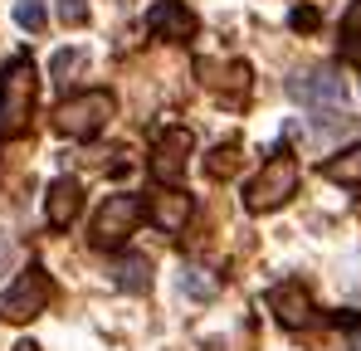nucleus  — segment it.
<instances>
[{"instance_id": "nucleus-1", "label": "nucleus", "mask_w": 361, "mask_h": 351, "mask_svg": "<svg viewBox=\"0 0 361 351\" xmlns=\"http://www.w3.org/2000/svg\"><path fill=\"white\" fill-rule=\"evenodd\" d=\"M35 93H39L35 63L20 54L5 73H0V137H25V132H30Z\"/></svg>"}, {"instance_id": "nucleus-2", "label": "nucleus", "mask_w": 361, "mask_h": 351, "mask_svg": "<svg viewBox=\"0 0 361 351\" xmlns=\"http://www.w3.org/2000/svg\"><path fill=\"white\" fill-rule=\"evenodd\" d=\"M293 190H298V161L288 156V147H279V152L264 161V171L244 185V210L269 215V210H279Z\"/></svg>"}, {"instance_id": "nucleus-3", "label": "nucleus", "mask_w": 361, "mask_h": 351, "mask_svg": "<svg viewBox=\"0 0 361 351\" xmlns=\"http://www.w3.org/2000/svg\"><path fill=\"white\" fill-rule=\"evenodd\" d=\"M113 93H103V88H93V93H78V98H68L54 108V127H59L63 137H78V142H88V137H98L103 127H108V117H113Z\"/></svg>"}, {"instance_id": "nucleus-4", "label": "nucleus", "mask_w": 361, "mask_h": 351, "mask_svg": "<svg viewBox=\"0 0 361 351\" xmlns=\"http://www.w3.org/2000/svg\"><path fill=\"white\" fill-rule=\"evenodd\" d=\"M49 297H54L49 273H44L39 264H30V269L5 288V297H0V322H30V317H39V312L49 307Z\"/></svg>"}, {"instance_id": "nucleus-5", "label": "nucleus", "mask_w": 361, "mask_h": 351, "mask_svg": "<svg viewBox=\"0 0 361 351\" xmlns=\"http://www.w3.org/2000/svg\"><path fill=\"white\" fill-rule=\"evenodd\" d=\"M142 200L137 195H108L103 200V210L93 215V230H88V239H93V249H122L127 239H132V230L142 225Z\"/></svg>"}, {"instance_id": "nucleus-6", "label": "nucleus", "mask_w": 361, "mask_h": 351, "mask_svg": "<svg viewBox=\"0 0 361 351\" xmlns=\"http://www.w3.org/2000/svg\"><path fill=\"white\" fill-rule=\"evenodd\" d=\"M288 98L307 103L312 113H347V83L337 68H307L298 78H288Z\"/></svg>"}, {"instance_id": "nucleus-7", "label": "nucleus", "mask_w": 361, "mask_h": 351, "mask_svg": "<svg viewBox=\"0 0 361 351\" xmlns=\"http://www.w3.org/2000/svg\"><path fill=\"white\" fill-rule=\"evenodd\" d=\"M190 147H195V137H190L185 127H166V132L157 137V147H152V176H157L161 185H176L180 176H185Z\"/></svg>"}, {"instance_id": "nucleus-8", "label": "nucleus", "mask_w": 361, "mask_h": 351, "mask_svg": "<svg viewBox=\"0 0 361 351\" xmlns=\"http://www.w3.org/2000/svg\"><path fill=\"white\" fill-rule=\"evenodd\" d=\"M269 307H274V317H279V327H288V332H302L307 322H312V292L302 288V283H279V288H269Z\"/></svg>"}, {"instance_id": "nucleus-9", "label": "nucleus", "mask_w": 361, "mask_h": 351, "mask_svg": "<svg viewBox=\"0 0 361 351\" xmlns=\"http://www.w3.org/2000/svg\"><path fill=\"white\" fill-rule=\"evenodd\" d=\"M78 215H83V185L73 176H59L44 195V220H49V230H68Z\"/></svg>"}, {"instance_id": "nucleus-10", "label": "nucleus", "mask_w": 361, "mask_h": 351, "mask_svg": "<svg viewBox=\"0 0 361 351\" xmlns=\"http://www.w3.org/2000/svg\"><path fill=\"white\" fill-rule=\"evenodd\" d=\"M190 210H195V205H190V195L171 185V190L152 195V205H147V220H152V225H157L161 234H180V230H185V220H190Z\"/></svg>"}, {"instance_id": "nucleus-11", "label": "nucleus", "mask_w": 361, "mask_h": 351, "mask_svg": "<svg viewBox=\"0 0 361 351\" xmlns=\"http://www.w3.org/2000/svg\"><path fill=\"white\" fill-rule=\"evenodd\" d=\"M147 30H152V35H161V39L185 44V39H195V15H190L180 0H161V5L147 15Z\"/></svg>"}, {"instance_id": "nucleus-12", "label": "nucleus", "mask_w": 361, "mask_h": 351, "mask_svg": "<svg viewBox=\"0 0 361 351\" xmlns=\"http://www.w3.org/2000/svg\"><path fill=\"white\" fill-rule=\"evenodd\" d=\"M327 180H337V185H361V142L357 147H347V152H337L327 166H322Z\"/></svg>"}, {"instance_id": "nucleus-13", "label": "nucleus", "mask_w": 361, "mask_h": 351, "mask_svg": "<svg viewBox=\"0 0 361 351\" xmlns=\"http://www.w3.org/2000/svg\"><path fill=\"white\" fill-rule=\"evenodd\" d=\"M118 288H127V292H147L152 288V264L142 259V254H127V259H118Z\"/></svg>"}, {"instance_id": "nucleus-14", "label": "nucleus", "mask_w": 361, "mask_h": 351, "mask_svg": "<svg viewBox=\"0 0 361 351\" xmlns=\"http://www.w3.org/2000/svg\"><path fill=\"white\" fill-rule=\"evenodd\" d=\"M235 171H240V147H235V142H225V147H215V152L205 156V176H210V180H230Z\"/></svg>"}, {"instance_id": "nucleus-15", "label": "nucleus", "mask_w": 361, "mask_h": 351, "mask_svg": "<svg viewBox=\"0 0 361 351\" xmlns=\"http://www.w3.org/2000/svg\"><path fill=\"white\" fill-rule=\"evenodd\" d=\"M180 288L190 292V297H215V292H220V283H215L205 269H185V273H180Z\"/></svg>"}, {"instance_id": "nucleus-16", "label": "nucleus", "mask_w": 361, "mask_h": 351, "mask_svg": "<svg viewBox=\"0 0 361 351\" xmlns=\"http://www.w3.org/2000/svg\"><path fill=\"white\" fill-rule=\"evenodd\" d=\"M342 44H347L352 58H361V0L347 10V20H342Z\"/></svg>"}, {"instance_id": "nucleus-17", "label": "nucleus", "mask_w": 361, "mask_h": 351, "mask_svg": "<svg viewBox=\"0 0 361 351\" xmlns=\"http://www.w3.org/2000/svg\"><path fill=\"white\" fill-rule=\"evenodd\" d=\"M83 49H59V54H54V63H49V73H54V83H68V73H73V68H78V63H83Z\"/></svg>"}, {"instance_id": "nucleus-18", "label": "nucleus", "mask_w": 361, "mask_h": 351, "mask_svg": "<svg viewBox=\"0 0 361 351\" xmlns=\"http://www.w3.org/2000/svg\"><path fill=\"white\" fill-rule=\"evenodd\" d=\"M15 20H20L25 30H39V25H44V5H39V0H20V5H15Z\"/></svg>"}, {"instance_id": "nucleus-19", "label": "nucleus", "mask_w": 361, "mask_h": 351, "mask_svg": "<svg viewBox=\"0 0 361 351\" xmlns=\"http://www.w3.org/2000/svg\"><path fill=\"white\" fill-rule=\"evenodd\" d=\"M59 20L63 25H83L88 20V5L83 0H59Z\"/></svg>"}, {"instance_id": "nucleus-20", "label": "nucleus", "mask_w": 361, "mask_h": 351, "mask_svg": "<svg viewBox=\"0 0 361 351\" xmlns=\"http://www.w3.org/2000/svg\"><path fill=\"white\" fill-rule=\"evenodd\" d=\"M293 25H298V30H312V25H317V10H298Z\"/></svg>"}, {"instance_id": "nucleus-21", "label": "nucleus", "mask_w": 361, "mask_h": 351, "mask_svg": "<svg viewBox=\"0 0 361 351\" xmlns=\"http://www.w3.org/2000/svg\"><path fill=\"white\" fill-rule=\"evenodd\" d=\"M15 351H39V347H35V342H20V347H15Z\"/></svg>"}]
</instances>
